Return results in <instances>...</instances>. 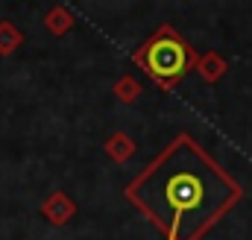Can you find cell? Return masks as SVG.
<instances>
[{"instance_id": "obj_1", "label": "cell", "mask_w": 252, "mask_h": 240, "mask_svg": "<svg viewBox=\"0 0 252 240\" xmlns=\"http://www.w3.org/2000/svg\"><path fill=\"white\" fill-rule=\"evenodd\" d=\"M164 202L170 208V214L176 217L173 232H179V220L196 214V208H202L205 202V181L190 170H176L164 179Z\"/></svg>"}, {"instance_id": "obj_2", "label": "cell", "mask_w": 252, "mask_h": 240, "mask_svg": "<svg viewBox=\"0 0 252 240\" xmlns=\"http://www.w3.org/2000/svg\"><path fill=\"white\" fill-rule=\"evenodd\" d=\"M141 61L156 79L167 82V79H176L188 67V53H185V47L176 38H156L141 53Z\"/></svg>"}]
</instances>
